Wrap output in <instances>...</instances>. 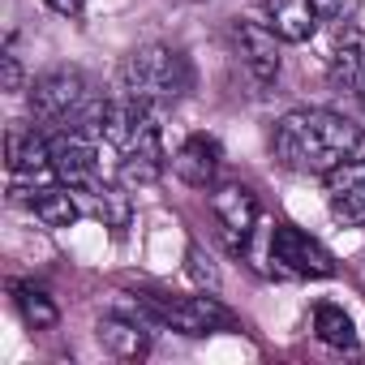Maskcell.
<instances>
[{
    "mask_svg": "<svg viewBox=\"0 0 365 365\" xmlns=\"http://www.w3.org/2000/svg\"><path fill=\"white\" fill-rule=\"evenodd\" d=\"M361 125L331 108H292L271 129V155L292 176H327L335 163L356 155Z\"/></svg>",
    "mask_w": 365,
    "mask_h": 365,
    "instance_id": "cell-1",
    "label": "cell"
},
{
    "mask_svg": "<svg viewBox=\"0 0 365 365\" xmlns=\"http://www.w3.org/2000/svg\"><path fill=\"white\" fill-rule=\"evenodd\" d=\"M190 91H194V65L180 48H168V43L133 48L120 61V73H116V95L138 99L155 112L176 108Z\"/></svg>",
    "mask_w": 365,
    "mask_h": 365,
    "instance_id": "cell-2",
    "label": "cell"
},
{
    "mask_svg": "<svg viewBox=\"0 0 365 365\" xmlns=\"http://www.w3.org/2000/svg\"><path fill=\"white\" fill-rule=\"evenodd\" d=\"M108 112V95L91 86L82 69H48L31 82V116L39 129H86L99 138Z\"/></svg>",
    "mask_w": 365,
    "mask_h": 365,
    "instance_id": "cell-3",
    "label": "cell"
},
{
    "mask_svg": "<svg viewBox=\"0 0 365 365\" xmlns=\"http://www.w3.org/2000/svg\"><path fill=\"white\" fill-rule=\"evenodd\" d=\"M138 314L150 327L163 331H180V335H220V331H237V314L220 305V297H176V292H159V288H142L138 297Z\"/></svg>",
    "mask_w": 365,
    "mask_h": 365,
    "instance_id": "cell-4",
    "label": "cell"
},
{
    "mask_svg": "<svg viewBox=\"0 0 365 365\" xmlns=\"http://www.w3.org/2000/svg\"><path fill=\"white\" fill-rule=\"evenodd\" d=\"M271 262L284 271V275H297V279H331L335 275V258L322 241H314L309 232H301L297 224L279 220L275 232H271Z\"/></svg>",
    "mask_w": 365,
    "mask_h": 365,
    "instance_id": "cell-5",
    "label": "cell"
},
{
    "mask_svg": "<svg viewBox=\"0 0 365 365\" xmlns=\"http://www.w3.org/2000/svg\"><path fill=\"white\" fill-rule=\"evenodd\" d=\"M48 146H52V172L56 180H65L69 190H91L99 185V146H95V133L86 129H56L48 133Z\"/></svg>",
    "mask_w": 365,
    "mask_h": 365,
    "instance_id": "cell-6",
    "label": "cell"
},
{
    "mask_svg": "<svg viewBox=\"0 0 365 365\" xmlns=\"http://www.w3.org/2000/svg\"><path fill=\"white\" fill-rule=\"evenodd\" d=\"M322 185H327V207H331V215H335L344 228H361V224H365V159L348 155L344 163H335V168L322 176Z\"/></svg>",
    "mask_w": 365,
    "mask_h": 365,
    "instance_id": "cell-7",
    "label": "cell"
},
{
    "mask_svg": "<svg viewBox=\"0 0 365 365\" xmlns=\"http://www.w3.org/2000/svg\"><path fill=\"white\" fill-rule=\"evenodd\" d=\"M211 211H215V220H220V228H224V237H228V245L237 250V254H245V245H250V237H254V224H258V198L245 190V185H220L215 194H211Z\"/></svg>",
    "mask_w": 365,
    "mask_h": 365,
    "instance_id": "cell-8",
    "label": "cell"
},
{
    "mask_svg": "<svg viewBox=\"0 0 365 365\" xmlns=\"http://www.w3.org/2000/svg\"><path fill=\"white\" fill-rule=\"evenodd\" d=\"M237 52H241V65L250 69V78L258 86H271L279 78V35L262 22H237Z\"/></svg>",
    "mask_w": 365,
    "mask_h": 365,
    "instance_id": "cell-9",
    "label": "cell"
},
{
    "mask_svg": "<svg viewBox=\"0 0 365 365\" xmlns=\"http://www.w3.org/2000/svg\"><path fill=\"white\" fill-rule=\"evenodd\" d=\"M5 155H9V172H14L18 180L56 176V172H52V146H48V129H39V125H9Z\"/></svg>",
    "mask_w": 365,
    "mask_h": 365,
    "instance_id": "cell-10",
    "label": "cell"
},
{
    "mask_svg": "<svg viewBox=\"0 0 365 365\" xmlns=\"http://www.w3.org/2000/svg\"><path fill=\"white\" fill-rule=\"evenodd\" d=\"M163 168H168V155H163L159 129L146 133L142 142L116 150V180H120L125 190H146V185H155V180L163 176Z\"/></svg>",
    "mask_w": 365,
    "mask_h": 365,
    "instance_id": "cell-11",
    "label": "cell"
},
{
    "mask_svg": "<svg viewBox=\"0 0 365 365\" xmlns=\"http://www.w3.org/2000/svg\"><path fill=\"white\" fill-rule=\"evenodd\" d=\"M262 14H267V26L284 43H309L322 22L318 0H262Z\"/></svg>",
    "mask_w": 365,
    "mask_h": 365,
    "instance_id": "cell-12",
    "label": "cell"
},
{
    "mask_svg": "<svg viewBox=\"0 0 365 365\" xmlns=\"http://www.w3.org/2000/svg\"><path fill=\"white\" fill-rule=\"evenodd\" d=\"M18 202H22L43 228H69V224L82 215L78 190H69L65 180H56V185H31L26 194H18Z\"/></svg>",
    "mask_w": 365,
    "mask_h": 365,
    "instance_id": "cell-13",
    "label": "cell"
},
{
    "mask_svg": "<svg viewBox=\"0 0 365 365\" xmlns=\"http://www.w3.org/2000/svg\"><path fill=\"white\" fill-rule=\"evenodd\" d=\"M220 142L207 138V133H190L185 142H180V150L172 155V172L185 180V185L194 190H207L215 185V172H220Z\"/></svg>",
    "mask_w": 365,
    "mask_h": 365,
    "instance_id": "cell-14",
    "label": "cell"
},
{
    "mask_svg": "<svg viewBox=\"0 0 365 365\" xmlns=\"http://www.w3.org/2000/svg\"><path fill=\"white\" fill-rule=\"evenodd\" d=\"M327 78L339 95H356L365 99V31H344L335 52H331V65H327Z\"/></svg>",
    "mask_w": 365,
    "mask_h": 365,
    "instance_id": "cell-15",
    "label": "cell"
},
{
    "mask_svg": "<svg viewBox=\"0 0 365 365\" xmlns=\"http://www.w3.org/2000/svg\"><path fill=\"white\" fill-rule=\"evenodd\" d=\"M146 318L138 314V318H125V314H108V318H99V344L112 352V356H125V361H133V356H142L146 348H150V339H146Z\"/></svg>",
    "mask_w": 365,
    "mask_h": 365,
    "instance_id": "cell-16",
    "label": "cell"
},
{
    "mask_svg": "<svg viewBox=\"0 0 365 365\" xmlns=\"http://www.w3.org/2000/svg\"><path fill=\"white\" fill-rule=\"evenodd\" d=\"M78 202L86 215H95L103 228H112L116 237L129 228V194L120 185H108V180H99V185L91 190H78Z\"/></svg>",
    "mask_w": 365,
    "mask_h": 365,
    "instance_id": "cell-17",
    "label": "cell"
},
{
    "mask_svg": "<svg viewBox=\"0 0 365 365\" xmlns=\"http://www.w3.org/2000/svg\"><path fill=\"white\" fill-rule=\"evenodd\" d=\"M314 335H318L327 348H339V352H356V348H361L352 318H348L339 305H331V301L314 305Z\"/></svg>",
    "mask_w": 365,
    "mask_h": 365,
    "instance_id": "cell-18",
    "label": "cell"
},
{
    "mask_svg": "<svg viewBox=\"0 0 365 365\" xmlns=\"http://www.w3.org/2000/svg\"><path fill=\"white\" fill-rule=\"evenodd\" d=\"M14 305H18L22 322H26V327H35V331H52V327L61 322L56 301H52L43 288H35V284H14Z\"/></svg>",
    "mask_w": 365,
    "mask_h": 365,
    "instance_id": "cell-19",
    "label": "cell"
},
{
    "mask_svg": "<svg viewBox=\"0 0 365 365\" xmlns=\"http://www.w3.org/2000/svg\"><path fill=\"white\" fill-rule=\"evenodd\" d=\"M185 258H190V275H194V279H198L202 288H207V284H211V288L220 284V275H215V267H211V258L202 254V245H190V254H185Z\"/></svg>",
    "mask_w": 365,
    "mask_h": 365,
    "instance_id": "cell-20",
    "label": "cell"
},
{
    "mask_svg": "<svg viewBox=\"0 0 365 365\" xmlns=\"http://www.w3.org/2000/svg\"><path fill=\"white\" fill-rule=\"evenodd\" d=\"M48 9H52V14H61V18H82L86 0H48Z\"/></svg>",
    "mask_w": 365,
    "mask_h": 365,
    "instance_id": "cell-21",
    "label": "cell"
}]
</instances>
